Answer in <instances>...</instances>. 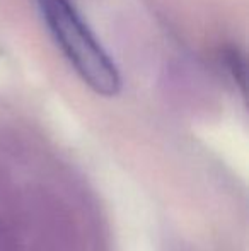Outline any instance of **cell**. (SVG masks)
Masks as SVG:
<instances>
[{
    "mask_svg": "<svg viewBox=\"0 0 249 251\" xmlns=\"http://www.w3.org/2000/svg\"><path fill=\"white\" fill-rule=\"evenodd\" d=\"M36 3L51 36L80 79L96 94L116 96L121 89L116 65L84 23L72 0H36Z\"/></svg>",
    "mask_w": 249,
    "mask_h": 251,
    "instance_id": "6da1fadb",
    "label": "cell"
},
{
    "mask_svg": "<svg viewBox=\"0 0 249 251\" xmlns=\"http://www.w3.org/2000/svg\"><path fill=\"white\" fill-rule=\"evenodd\" d=\"M0 251H23L17 236L2 219H0Z\"/></svg>",
    "mask_w": 249,
    "mask_h": 251,
    "instance_id": "3957f363",
    "label": "cell"
},
{
    "mask_svg": "<svg viewBox=\"0 0 249 251\" xmlns=\"http://www.w3.org/2000/svg\"><path fill=\"white\" fill-rule=\"evenodd\" d=\"M224 60H226L227 67H229V72L234 75V79L244 86V77H246V65H244V58L237 53V50L230 48L224 53Z\"/></svg>",
    "mask_w": 249,
    "mask_h": 251,
    "instance_id": "7a4b0ae2",
    "label": "cell"
}]
</instances>
